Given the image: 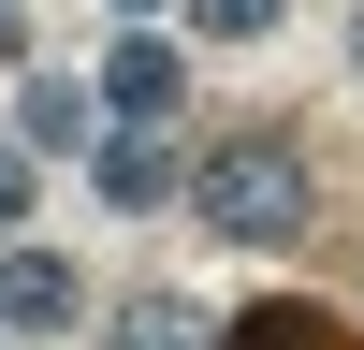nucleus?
<instances>
[{
  "label": "nucleus",
  "mask_w": 364,
  "mask_h": 350,
  "mask_svg": "<svg viewBox=\"0 0 364 350\" xmlns=\"http://www.w3.org/2000/svg\"><path fill=\"white\" fill-rule=\"evenodd\" d=\"M175 88H190V58H175L161 29H132V44L102 58V102H117V117H175Z\"/></svg>",
  "instance_id": "3"
},
{
  "label": "nucleus",
  "mask_w": 364,
  "mask_h": 350,
  "mask_svg": "<svg viewBox=\"0 0 364 350\" xmlns=\"http://www.w3.org/2000/svg\"><path fill=\"white\" fill-rule=\"evenodd\" d=\"M117 350H219V336H204L175 292H132V307H117Z\"/></svg>",
  "instance_id": "6"
},
{
  "label": "nucleus",
  "mask_w": 364,
  "mask_h": 350,
  "mask_svg": "<svg viewBox=\"0 0 364 350\" xmlns=\"http://www.w3.org/2000/svg\"><path fill=\"white\" fill-rule=\"evenodd\" d=\"M219 350H336V321H321V307H248Z\"/></svg>",
  "instance_id": "7"
},
{
  "label": "nucleus",
  "mask_w": 364,
  "mask_h": 350,
  "mask_svg": "<svg viewBox=\"0 0 364 350\" xmlns=\"http://www.w3.org/2000/svg\"><path fill=\"white\" fill-rule=\"evenodd\" d=\"M190 29H204V44H262V29H277V0H190Z\"/></svg>",
  "instance_id": "8"
},
{
  "label": "nucleus",
  "mask_w": 364,
  "mask_h": 350,
  "mask_svg": "<svg viewBox=\"0 0 364 350\" xmlns=\"http://www.w3.org/2000/svg\"><path fill=\"white\" fill-rule=\"evenodd\" d=\"M190 219L233 233V248L306 233V146H291V132H219V146L190 161Z\"/></svg>",
  "instance_id": "1"
},
{
  "label": "nucleus",
  "mask_w": 364,
  "mask_h": 350,
  "mask_svg": "<svg viewBox=\"0 0 364 350\" xmlns=\"http://www.w3.org/2000/svg\"><path fill=\"white\" fill-rule=\"evenodd\" d=\"M15 204H29V161H15V146H0V219H15Z\"/></svg>",
  "instance_id": "9"
},
{
  "label": "nucleus",
  "mask_w": 364,
  "mask_h": 350,
  "mask_svg": "<svg viewBox=\"0 0 364 350\" xmlns=\"http://www.w3.org/2000/svg\"><path fill=\"white\" fill-rule=\"evenodd\" d=\"M175 190H190L175 132H161V117H117V132H102V204H175Z\"/></svg>",
  "instance_id": "2"
},
{
  "label": "nucleus",
  "mask_w": 364,
  "mask_h": 350,
  "mask_svg": "<svg viewBox=\"0 0 364 350\" xmlns=\"http://www.w3.org/2000/svg\"><path fill=\"white\" fill-rule=\"evenodd\" d=\"M0 321H15V336H58V321H73V262H0Z\"/></svg>",
  "instance_id": "4"
},
{
  "label": "nucleus",
  "mask_w": 364,
  "mask_h": 350,
  "mask_svg": "<svg viewBox=\"0 0 364 350\" xmlns=\"http://www.w3.org/2000/svg\"><path fill=\"white\" fill-rule=\"evenodd\" d=\"M117 15H146V0H117Z\"/></svg>",
  "instance_id": "10"
},
{
  "label": "nucleus",
  "mask_w": 364,
  "mask_h": 350,
  "mask_svg": "<svg viewBox=\"0 0 364 350\" xmlns=\"http://www.w3.org/2000/svg\"><path fill=\"white\" fill-rule=\"evenodd\" d=\"M29 146H102V102H87L73 73H44L29 88Z\"/></svg>",
  "instance_id": "5"
}]
</instances>
